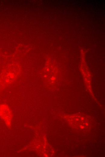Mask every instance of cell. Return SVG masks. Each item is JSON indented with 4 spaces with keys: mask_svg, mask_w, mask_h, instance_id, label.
I'll list each match as a JSON object with an SVG mask.
<instances>
[{
    "mask_svg": "<svg viewBox=\"0 0 105 157\" xmlns=\"http://www.w3.org/2000/svg\"><path fill=\"white\" fill-rule=\"evenodd\" d=\"M0 116L7 125L9 126L11 124V112L9 108L6 105H0Z\"/></svg>",
    "mask_w": 105,
    "mask_h": 157,
    "instance_id": "1",
    "label": "cell"
}]
</instances>
